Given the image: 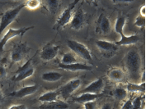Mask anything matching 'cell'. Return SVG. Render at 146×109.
<instances>
[{
	"instance_id": "6da1fadb",
	"label": "cell",
	"mask_w": 146,
	"mask_h": 109,
	"mask_svg": "<svg viewBox=\"0 0 146 109\" xmlns=\"http://www.w3.org/2000/svg\"><path fill=\"white\" fill-rule=\"evenodd\" d=\"M125 63L128 76L132 81L131 83L138 84L140 80L142 70V61L139 53L135 49L130 50L125 55Z\"/></svg>"
},
{
	"instance_id": "7a4b0ae2",
	"label": "cell",
	"mask_w": 146,
	"mask_h": 109,
	"mask_svg": "<svg viewBox=\"0 0 146 109\" xmlns=\"http://www.w3.org/2000/svg\"><path fill=\"white\" fill-rule=\"evenodd\" d=\"M67 46L72 51L74 54H76L79 57L84 59L86 61H92V56L90 49L85 45L84 44L74 40V39H68L66 41Z\"/></svg>"
},
{
	"instance_id": "3957f363",
	"label": "cell",
	"mask_w": 146,
	"mask_h": 109,
	"mask_svg": "<svg viewBox=\"0 0 146 109\" xmlns=\"http://www.w3.org/2000/svg\"><path fill=\"white\" fill-rule=\"evenodd\" d=\"M24 8H25V5L24 3H23V4L17 5L15 8L8 9L2 15L1 20H0V35L10 24L13 23L15 21L17 16L19 15V13Z\"/></svg>"
},
{
	"instance_id": "277c9868",
	"label": "cell",
	"mask_w": 146,
	"mask_h": 109,
	"mask_svg": "<svg viewBox=\"0 0 146 109\" xmlns=\"http://www.w3.org/2000/svg\"><path fill=\"white\" fill-rule=\"evenodd\" d=\"M34 73H35V68L32 67V58H30L21 67L17 69V70L15 72V75L12 78V80L14 82H20L32 76Z\"/></svg>"
},
{
	"instance_id": "5b68a950",
	"label": "cell",
	"mask_w": 146,
	"mask_h": 109,
	"mask_svg": "<svg viewBox=\"0 0 146 109\" xmlns=\"http://www.w3.org/2000/svg\"><path fill=\"white\" fill-rule=\"evenodd\" d=\"M78 3V1L76 0L74 1L73 3H71L68 8H66L60 16H58L56 22H55V25H54V29H60L64 26H66L67 25H69L72 21L73 15H74V9L75 8L76 3Z\"/></svg>"
},
{
	"instance_id": "8992f818",
	"label": "cell",
	"mask_w": 146,
	"mask_h": 109,
	"mask_svg": "<svg viewBox=\"0 0 146 109\" xmlns=\"http://www.w3.org/2000/svg\"><path fill=\"white\" fill-rule=\"evenodd\" d=\"M34 26H27V27H22L19 29H13L9 28L7 32L4 34V35L0 39V52H2L4 48L5 45L8 44V42L10 39H13L15 37H22L28 31L33 29Z\"/></svg>"
},
{
	"instance_id": "52a82bcc",
	"label": "cell",
	"mask_w": 146,
	"mask_h": 109,
	"mask_svg": "<svg viewBox=\"0 0 146 109\" xmlns=\"http://www.w3.org/2000/svg\"><path fill=\"white\" fill-rule=\"evenodd\" d=\"M69 25L71 29L74 31H80L87 25V14L83 8H79L75 11Z\"/></svg>"
},
{
	"instance_id": "ba28073f",
	"label": "cell",
	"mask_w": 146,
	"mask_h": 109,
	"mask_svg": "<svg viewBox=\"0 0 146 109\" xmlns=\"http://www.w3.org/2000/svg\"><path fill=\"white\" fill-rule=\"evenodd\" d=\"M30 52V48L27 46V43L17 44L13 47V49L11 53V61L12 62H20L28 55Z\"/></svg>"
},
{
	"instance_id": "9c48e42d",
	"label": "cell",
	"mask_w": 146,
	"mask_h": 109,
	"mask_svg": "<svg viewBox=\"0 0 146 109\" xmlns=\"http://www.w3.org/2000/svg\"><path fill=\"white\" fill-rule=\"evenodd\" d=\"M60 51V46L54 44H47L42 48L40 53V58L42 61L50 62L54 59Z\"/></svg>"
},
{
	"instance_id": "30bf717a",
	"label": "cell",
	"mask_w": 146,
	"mask_h": 109,
	"mask_svg": "<svg viewBox=\"0 0 146 109\" xmlns=\"http://www.w3.org/2000/svg\"><path fill=\"white\" fill-rule=\"evenodd\" d=\"M81 83H82L81 80L78 78L69 80L66 84H64L62 86L60 89H59L60 95L62 96L64 99H67L72 93L74 91H76L81 86Z\"/></svg>"
},
{
	"instance_id": "8fae6325",
	"label": "cell",
	"mask_w": 146,
	"mask_h": 109,
	"mask_svg": "<svg viewBox=\"0 0 146 109\" xmlns=\"http://www.w3.org/2000/svg\"><path fill=\"white\" fill-rule=\"evenodd\" d=\"M96 46L105 56H111L117 52L119 47L115 43L108 41L106 39H98L96 41Z\"/></svg>"
},
{
	"instance_id": "7c38bea8",
	"label": "cell",
	"mask_w": 146,
	"mask_h": 109,
	"mask_svg": "<svg viewBox=\"0 0 146 109\" xmlns=\"http://www.w3.org/2000/svg\"><path fill=\"white\" fill-rule=\"evenodd\" d=\"M105 86L104 80L102 78H98L95 80L92 81L87 87H85L83 90L80 91L81 93H90L94 94H102Z\"/></svg>"
},
{
	"instance_id": "4fadbf2b",
	"label": "cell",
	"mask_w": 146,
	"mask_h": 109,
	"mask_svg": "<svg viewBox=\"0 0 146 109\" xmlns=\"http://www.w3.org/2000/svg\"><path fill=\"white\" fill-rule=\"evenodd\" d=\"M39 89V86L35 84V85H31V86H24L23 88L13 91L9 94V96H12V97H15V98H18V99H23L25 97H27V96H30L32 95L35 93L37 92Z\"/></svg>"
},
{
	"instance_id": "5bb4252c",
	"label": "cell",
	"mask_w": 146,
	"mask_h": 109,
	"mask_svg": "<svg viewBox=\"0 0 146 109\" xmlns=\"http://www.w3.org/2000/svg\"><path fill=\"white\" fill-rule=\"evenodd\" d=\"M59 67L62 70H68V71H72V72H76V71H83V70H92L93 69V67L81 63V62H74L69 65H64V64H59Z\"/></svg>"
},
{
	"instance_id": "9a60e30c",
	"label": "cell",
	"mask_w": 146,
	"mask_h": 109,
	"mask_svg": "<svg viewBox=\"0 0 146 109\" xmlns=\"http://www.w3.org/2000/svg\"><path fill=\"white\" fill-rule=\"evenodd\" d=\"M111 30V24L108 16L101 14L97 22V31L98 33L107 35Z\"/></svg>"
},
{
	"instance_id": "2e32d148",
	"label": "cell",
	"mask_w": 146,
	"mask_h": 109,
	"mask_svg": "<svg viewBox=\"0 0 146 109\" xmlns=\"http://www.w3.org/2000/svg\"><path fill=\"white\" fill-rule=\"evenodd\" d=\"M108 78L112 82H121L125 76V72L123 69L119 67L110 68L107 72Z\"/></svg>"
},
{
	"instance_id": "e0dca14e",
	"label": "cell",
	"mask_w": 146,
	"mask_h": 109,
	"mask_svg": "<svg viewBox=\"0 0 146 109\" xmlns=\"http://www.w3.org/2000/svg\"><path fill=\"white\" fill-rule=\"evenodd\" d=\"M121 39L117 41H115V44L117 46H128V45H132L135 44L139 40V37L137 35H125L124 33H121L120 35Z\"/></svg>"
},
{
	"instance_id": "ac0fdd59",
	"label": "cell",
	"mask_w": 146,
	"mask_h": 109,
	"mask_svg": "<svg viewBox=\"0 0 146 109\" xmlns=\"http://www.w3.org/2000/svg\"><path fill=\"white\" fill-rule=\"evenodd\" d=\"M99 97H101V94H94L90 93H81L76 97L73 98V101L77 102V103H86L89 102L96 101Z\"/></svg>"
},
{
	"instance_id": "d6986e66",
	"label": "cell",
	"mask_w": 146,
	"mask_h": 109,
	"mask_svg": "<svg viewBox=\"0 0 146 109\" xmlns=\"http://www.w3.org/2000/svg\"><path fill=\"white\" fill-rule=\"evenodd\" d=\"M69 103L62 100H56L51 102L42 103L39 107L40 109H69Z\"/></svg>"
},
{
	"instance_id": "ffe728a7",
	"label": "cell",
	"mask_w": 146,
	"mask_h": 109,
	"mask_svg": "<svg viewBox=\"0 0 146 109\" xmlns=\"http://www.w3.org/2000/svg\"><path fill=\"white\" fill-rule=\"evenodd\" d=\"M60 96L59 90H51V91H47L46 93H42L38 98V100L42 103L46 102H51L57 100L58 97Z\"/></svg>"
},
{
	"instance_id": "44dd1931",
	"label": "cell",
	"mask_w": 146,
	"mask_h": 109,
	"mask_svg": "<svg viewBox=\"0 0 146 109\" xmlns=\"http://www.w3.org/2000/svg\"><path fill=\"white\" fill-rule=\"evenodd\" d=\"M62 79V74L58 71H48L41 75V80L46 82H57Z\"/></svg>"
},
{
	"instance_id": "7402d4cb",
	"label": "cell",
	"mask_w": 146,
	"mask_h": 109,
	"mask_svg": "<svg viewBox=\"0 0 146 109\" xmlns=\"http://www.w3.org/2000/svg\"><path fill=\"white\" fill-rule=\"evenodd\" d=\"M127 91L130 92H135V93H145V83H129L126 86Z\"/></svg>"
},
{
	"instance_id": "603a6c76",
	"label": "cell",
	"mask_w": 146,
	"mask_h": 109,
	"mask_svg": "<svg viewBox=\"0 0 146 109\" xmlns=\"http://www.w3.org/2000/svg\"><path fill=\"white\" fill-rule=\"evenodd\" d=\"M126 23V19L124 16H118L115 22V31L120 35L121 33H124V28Z\"/></svg>"
},
{
	"instance_id": "cb8c5ba5",
	"label": "cell",
	"mask_w": 146,
	"mask_h": 109,
	"mask_svg": "<svg viewBox=\"0 0 146 109\" xmlns=\"http://www.w3.org/2000/svg\"><path fill=\"white\" fill-rule=\"evenodd\" d=\"M113 96L115 99L122 101L127 97V90L122 87H117L113 91Z\"/></svg>"
},
{
	"instance_id": "d4e9b609",
	"label": "cell",
	"mask_w": 146,
	"mask_h": 109,
	"mask_svg": "<svg viewBox=\"0 0 146 109\" xmlns=\"http://www.w3.org/2000/svg\"><path fill=\"white\" fill-rule=\"evenodd\" d=\"M74 62H77V59H76L75 54H74L73 53H66L63 55L61 58V64L69 65Z\"/></svg>"
},
{
	"instance_id": "484cf974",
	"label": "cell",
	"mask_w": 146,
	"mask_h": 109,
	"mask_svg": "<svg viewBox=\"0 0 146 109\" xmlns=\"http://www.w3.org/2000/svg\"><path fill=\"white\" fill-rule=\"evenodd\" d=\"M41 1L40 0H28L26 3H24L25 8H28L29 10H36L40 7Z\"/></svg>"
},
{
	"instance_id": "4316f807",
	"label": "cell",
	"mask_w": 146,
	"mask_h": 109,
	"mask_svg": "<svg viewBox=\"0 0 146 109\" xmlns=\"http://www.w3.org/2000/svg\"><path fill=\"white\" fill-rule=\"evenodd\" d=\"M59 3L60 2L57 0H49L47 1V8L51 13L54 14L59 8V5H60Z\"/></svg>"
},
{
	"instance_id": "83f0119b",
	"label": "cell",
	"mask_w": 146,
	"mask_h": 109,
	"mask_svg": "<svg viewBox=\"0 0 146 109\" xmlns=\"http://www.w3.org/2000/svg\"><path fill=\"white\" fill-rule=\"evenodd\" d=\"M143 97L138 96L132 102V109H142L143 107Z\"/></svg>"
},
{
	"instance_id": "f1b7e54d",
	"label": "cell",
	"mask_w": 146,
	"mask_h": 109,
	"mask_svg": "<svg viewBox=\"0 0 146 109\" xmlns=\"http://www.w3.org/2000/svg\"><path fill=\"white\" fill-rule=\"evenodd\" d=\"M135 25L139 28L144 27L145 25V17H143L141 16H139L135 20Z\"/></svg>"
},
{
	"instance_id": "f546056e",
	"label": "cell",
	"mask_w": 146,
	"mask_h": 109,
	"mask_svg": "<svg viewBox=\"0 0 146 109\" xmlns=\"http://www.w3.org/2000/svg\"><path fill=\"white\" fill-rule=\"evenodd\" d=\"M7 76V69L4 65L0 63V80H3Z\"/></svg>"
},
{
	"instance_id": "4dcf8cb0",
	"label": "cell",
	"mask_w": 146,
	"mask_h": 109,
	"mask_svg": "<svg viewBox=\"0 0 146 109\" xmlns=\"http://www.w3.org/2000/svg\"><path fill=\"white\" fill-rule=\"evenodd\" d=\"M96 101L89 102H86L84 103V109H96Z\"/></svg>"
},
{
	"instance_id": "1f68e13d",
	"label": "cell",
	"mask_w": 146,
	"mask_h": 109,
	"mask_svg": "<svg viewBox=\"0 0 146 109\" xmlns=\"http://www.w3.org/2000/svg\"><path fill=\"white\" fill-rule=\"evenodd\" d=\"M132 100L131 99H128L126 101H125L122 106H121V109H132Z\"/></svg>"
},
{
	"instance_id": "d6a6232c",
	"label": "cell",
	"mask_w": 146,
	"mask_h": 109,
	"mask_svg": "<svg viewBox=\"0 0 146 109\" xmlns=\"http://www.w3.org/2000/svg\"><path fill=\"white\" fill-rule=\"evenodd\" d=\"M8 109H28L27 107L24 104H17V105H13L9 107Z\"/></svg>"
},
{
	"instance_id": "836d02e7",
	"label": "cell",
	"mask_w": 146,
	"mask_h": 109,
	"mask_svg": "<svg viewBox=\"0 0 146 109\" xmlns=\"http://www.w3.org/2000/svg\"><path fill=\"white\" fill-rule=\"evenodd\" d=\"M146 15V8H145V5H143L141 8H140V10H139V16H143V17H145Z\"/></svg>"
},
{
	"instance_id": "e575fe53",
	"label": "cell",
	"mask_w": 146,
	"mask_h": 109,
	"mask_svg": "<svg viewBox=\"0 0 146 109\" xmlns=\"http://www.w3.org/2000/svg\"><path fill=\"white\" fill-rule=\"evenodd\" d=\"M101 109H113V108H112V105L111 103H105L102 105Z\"/></svg>"
},
{
	"instance_id": "d590c367",
	"label": "cell",
	"mask_w": 146,
	"mask_h": 109,
	"mask_svg": "<svg viewBox=\"0 0 146 109\" xmlns=\"http://www.w3.org/2000/svg\"><path fill=\"white\" fill-rule=\"evenodd\" d=\"M140 80H141V83H145V70L142 71V75L140 76Z\"/></svg>"
},
{
	"instance_id": "8d00e7d4",
	"label": "cell",
	"mask_w": 146,
	"mask_h": 109,
	"mask_svg": "<svg viewBox=\"0 0 146 109\" xmlns=\"http://www.w3.org/2000/svg\"><path fill=\"white\" fill-rule=\"evenodd\" d=\"M2 95V92H1V89H0V96Z\"/></svg>"
}]
</instances>
